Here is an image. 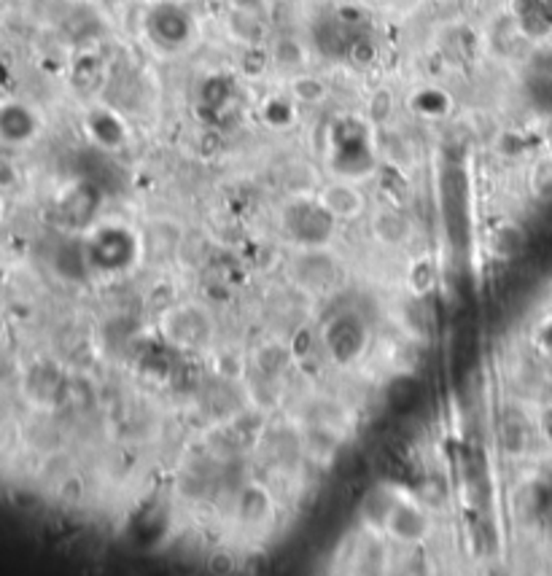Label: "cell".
Masks as SVG:
<instances>
[{
	"label": "cell",
	"instance_id": "3957f363",
	"mask_svg": "<svg viewBox=\"0 0 552 576\" xmlns=\"http://www.w3.org/2000/svg\"><path fill=\"white\" fill-rule=\"evenodd\" d=\"M14 167L6 162V159H0V186H12L14 183Z\"/></svg>",
	"mask_w": 552,
	"mask_h": 576
},
{
	"label": "cell",
	"instance_id": "6da1fadb",
	"mask_svg": "<svg viewBox=\"0 0 552 576\" xmlns=\"http://www.w3.org/2000/svg\"><path fill=\"white\" fill-rule=\"evenodd\" d=\"M33 132H36V119L25 106L20 103L0 106V138L9 143H22L33 138Z\"/></svg>",
	"mask_w": 552,
	"mask_h": 576
},
{
	"label": "cell",
	"instance_id": "7a4b0ae2",
	"mask_svg": "<svg viewBox=\"0 0 552 576\" xmlns=\"http://www.w3.org/2000/svg\"><path fill=\"white\" fill-rule=\"evenodd\" d=\"M533 191L541 197H552V159L539 162L533 170Z\"/></svg>",
	"mask_w": 552,
	"mask_h": 576
}]
</instances>
